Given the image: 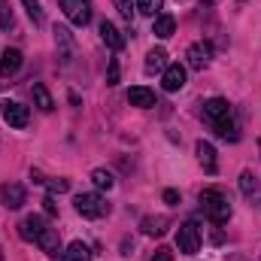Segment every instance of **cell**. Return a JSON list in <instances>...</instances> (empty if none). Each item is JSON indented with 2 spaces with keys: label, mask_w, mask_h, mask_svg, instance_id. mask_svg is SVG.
<instances>
[{
  "label": "cell",
  "mask_w": 261,
  "mask_h": 261,
  "mask_svg": "<svg viewBox=\"0 0 261 261\" xmlns=\"http://www.w3.org/2000/svg\"><path fill=\"white\" fill-rule=\"evenodd\" d=\"M200 210L210 216L213 225H225L231 219V200L222 195V192H216V189L200 192Z\"/></svg>",
  "instance_id": "1"
},
{
  "label": "cell",
  "mask_w": 261,
  "mask_h": 261,
  "mask_svg": "<svg viewBox=\"0 0 261 261\" xmlns=\"http://www.w3.org/2000/svg\"><path fill=\"white\" fill-rule=\"evenodd\" d=\"M76 213H79V216H85V219H100V216H107V213H110V203H107V197L88 192V195L76 197Z\"/></svg>",
  "instance_id": "2"
},
{
  "label": "cell",
  "mask_w": 261,
  "mask_h": 261,
  "mask_svg": "<svg viewBox=\"0 0 261 261\" xmlns=\"http://www.w3.org/2000/svg\"><path fill=\"white\" fill-rule=\"evenodd\" d=\"M176 246H179L182 255H195L197 249H200V231H197L195 222L179 225V231H176Z\"/></svg>",
  "instance_id": "3"
},
{
  "label": "cell",
  "mask_w": 261,
  "mask_h": 261,
  "mask_svg": "<svg viewBox=\"0 0 261 261\" xmlns=\"http://www.w3.org/2000/svg\"><path fill=\"white\" fill-rule=\"evenodd\" d=\"M61 12L76 28H85L91 21V3L88 0H61Z\"/></svg>",
  "instance_id": "4"
},
{
  "label": "cell",
  "mask_w": 261,
  "mask_h": 261,
  "mask_svg": "<svg viewBox=\"0 0 261 261\" xmlns=\"http://www.w3.org/2000/svg\"><path fill=\"white\" fill-rule=\"evenodd\" d=\"M0 113H3V122H6L9 128H28V122H31L28 107H21V103H15V100H6V103L0 107Z\"/></svg>",
  "instance_id": "5"
},
{
  "label": "cell",
  "mask_w": 261,
  "mask_h": 261,
  "mask_svg": "<svg viewBox=\"0 0 261 261\" xmlns=\"http://www.w3.org/2000/svg\"><path fill=\"white\" fill-rule=\"evenodd\" d=\"M231 116V103L225 100V97H210V100H203V119L210 122V125H216V122H222V119H228Z\"/></svg>",
  "instance_id": "6"
},
{
  "label": "cell",
  "mask_w": 261,
  "mask_h": 261,
  "mask_svg": "<svg viewBox=\"0 0 261 261\" xmlns=\"http://www.w3.org/2000/svg\"><path fill=\"white\" fill-rule=\"evenodd\" d=\"M161 85L164 91H179L186 85V67L182 64H167V70L161 73Z\"/></svg>",
  "instance_id": "7"
},
{
  "label": "cell",
  "mask_w": 261,
  "mask_h": 261,
  "mask_svg": "<svg viewBox=\"0 0 261 261\" xmlns=\"http://www.w3.org/2000/svg\"><path fill=\"white\" fill-rule=\"evenodd\" d=\"M37 246H40V249H43L46 255L58 258V255H61V237H58V231L46 225V228H43V234L37 237Z\"/></svg>",
  "instance_id": "8"
},
{
  "label": "cell",
  "mask_w": 261,
  "mask_h": 261,
  "mask_svg": "<svg viewBox=\"0 0 261 261\" xmlns=\"http://www.w3.org/2000/svg\"><path fill=\"white\" fill-rule=\"evenodd\" d=\"M43 228H46V222H43L40 216H24V219H21V225H18V237H21V240H34V243H37V237L43 234Z\"/></svg>",
  "instance_id": "9"
},
{
  "label": "cell",
  "mask_w": 261,
  "mask_h": 261,
  "mask_svg": "<svg viewBox=\"0 0 261 261\" xmlns=\"http://www.w3.org/2000/svg\"><path fill=\"white\" fill-rule=\"evenodd\" d=\"M240 192H243L246 200H252L255 206H261V186H258V179H255L252 170H243V176H240Z\"/></svg>",
  "instance_id": "10"
},
{
  "label": "cell",
  "mask_w": 261,
  "mask_h": 261,
  "mask_svg": "<svg viewBox=\"0 0 261 261\" xmlns=\"http://www.w3.org/2000/svg\"><path fill=\"white\" fill-rule=\"evenodd\" d=\"M0 200H3L6 210H18V206L24 203V189H21L18 182H6V186L0 189Z\"/></svg>",
  "instance_id": "11"
},
{
  "label": "cell",
  "mask_w": 261,
  "mask_h": 261,
  "mask_svg": "<svg viewBox=\"0 0 261 261\" xmlns=\"http://www.w3.org/2000/svg\"><path fill=\"white\" fill-rule=\"evenodd\" d=\"M186 58H189L192 70H203V67L210 64V58H213V49H210V43H195Z\"/></svg>",
  "instance_id": "12"
},
{
  "label": "cell",
  "mask_w": 261,
  "mask_h": 261,
  "mask_svg": "<svg viewBox=\"0 0 261 261\" xmlns=\"http://www.w3.org/2000/svg\"><path fill=\"white\" fill-rule=\"evenodd\" d=\"M21 61H24V58H21L18 49H6L3 58H0V76H3V79H6V76H15V73L21 70Z\"/></svg>",
  "instance_id": "13"
},
{
  "label": "cell",
  "mask_w": 261,
  "mask_h": 261,
  "mask_svg": "<svg viewBox=\"0 0 261 261\" xmlns=\"http://www.w3.org/2000/svg\"><path fill=\"white\" fill-rule=\"evenodd\" d=\"M128 103H130V107H140V110L155 107V91H152V88H146V85H137V88H130V91H128Z\"/></svg>",
  "instance_id": "14"
},
{
  "label": "cell",
  "mask_w": 261,
  "mask_h": 261,
  "mask_svg": "<svg viewBox=\"0 0 261 261\" xmlns=\"http://www.w3.org/2000/svg\"><path fill=\"white\" fill-rule=\"evenodd\" d=\"M100 40L113 49V52H119V49H125V37L119 34V28L113 24V21H103L100 24Z\"/></svg>",
  "instance_id": "15"
},
{
  "label": "cell",
  "mask_w": 261,
  "mask_h": 261,
  "mask_svg": "<svg viewBox=\"0 0 261 261\" xmlns=\"http://www.w3.org/2000/svg\"><path fill=\"white\" fill-rule=\"evenodd\" d=\"M197 161H200V167L206 170V173H216L219 170V161H216V149L210 146V143H197Z\"/></svg>",
  "instance_id": "16"
},
{
  "label": "cell",
  "mask_w": 261,
  "mask_h": 261,
  "mask_svg": "<svg viewBox=\"0 0 261 261\" xmlns=\"http://www.w3.org/2000/svg\"><path fill=\"white\" fill-rule=\"evenodd\" d=\"M167 225H170V219H167V216H146V219L140 222L143 234H149V237H161V234L167 231Z\"/></svg>",
  "instance_id": "17"
},
{
  "label": "cell",
  "mask_w": 261,
  "mask_h": 261,
  "mask_svg": "<svg viewBox=\"0 0 261 261\" xmlns=\"http://www.w3.org/2000/svg\"><path fill=\"white\" fill-rule=\"evenodd\" d=\"M164 70H167V52L164 49H152L146 55V73L155 76V73H164Z\"/></svg>",
  "instance_id": "18"
},
{
  "label": "cell",
  "mask_w": 261,
  "mask_h": 261,
  "mask_svg": "<svg viewBox=\"0 0 261 261\" xmlns=\"http://www.w3.org/2000/svg\"><path fill=\"white\" fill-rule=\"evenodd\" d=\"M213 130H216L222 140H228V143H237V140H240V128H237V122H234L231 116H228V119H222V122H216Z\"/></svg>",
  "instance_id": "19"
},
{
  "label": "cell",
  "mask_w": 261,
  "mask_h": 261,
  "mask_svg": "<svg viewBox=\"0 0 261 261\" xmlns=\"http://www.w3.org/2000/svg\"><path fill=\"white\" fill-rule=\"evenodd\" d=\"M31 94H34V103H37L43 113H52V110H55V100H52V94H49V88H46L43 82H37V85L31 88Z\"/></svg>",
  "instance_id": "20"
},
{
  "label": "cell",
  "mask_w": 261,
  "mask_h": 261,
  "mask_svg": "<svg viewBox=\"0 0 261 261\" xmlns=\"http://www.w3.org/2000/svg\"><path fill=\"white\" fill-rule=\"evenodd\" d=\"M173 31H176L173 15H155V24H152V34H155V37L167 40V37H173Z\"/></svg>",
  "instance_id": "21"
},
{
  "label": "cell",
  "mask_w": 261,
  "mask_h": 261,
  "mask_svg": "<svg viewBox=\"0 0 261 261\" xmlns=\"http://www.w3.org/2000/svg\"><path fill=\"white\" fill-rule=\"evenodd\" d=\"M64 261H91V249L82 243V240H73L70 243V249H67Z\"/></svg>",
  "instance_id": "22"
},
{
  "label": "cell",
  "mask_w": 261,
  "mask_h": 261,
  "mask_svg": "<svg viewBox=\"0 0 261 261\" xmlns=\"http://www.w3.org/2000/svg\"><path fill=\"white\" fill-rule=\"evenodd\" d=\"M91 182H94L97 189H107V192H110V189L116 186V179H113V173H110V170H103V167H97V170L91 173Z\"/></svg>",
  "instance_id": "23"
},
{
  "label": "cell",
  "mask_w": 261,
  "mask_h": 261,
  "mask_svg": "<svg viewBox=\"0 0 261 261\" xmlns=\"http://www.w3.org/2000/svg\"><path fill=\"white\" fill-rule=\"evenodd\" d=\"M161 6H164V0H137V12H143V15H161Z\"/></svg>",
  "instance_id": "24"
},
{
  "label": "cell",
  "mask_w": 261,
  "mask_h": 261,
  "mask_svg": "<svg viewBox=\"0 0 261 261\" xmlns=\"http://www.w3.org/2000/svg\"><path fill=\"white\" fill-rule=\"evenodd\" d=\"M21 3H24L31 21H34V24H43V6H40V0H21Z\"/></svg>",
  "instance_id": "25"
},
{
  "label": "cell",
  "mask_w": 261,
  "mask_h": 261,
  "mask_svg": "<svg viewBox=\"0 0 261 261\" xmlns=\"http://www.w3.org/2000/svg\"><path fill=\"white\" fill-rule=\"evenodd\" d=\"M0 28H12V12H9V0H0Z\"/></svg>",
  "instance_id": "26"
},
{
  "label": "cell",
  "mask_w": 261,
  "mask_h": 261,
  "mask_svg": "<svg viewBox=\"0 0 261 261\" xmlns=\"http://www.w3.org/2000/svg\"><path fill=\"white\" fill-rule=\"evenodd\" d=\"M113 3H116V9H119V12H122V18H134V12H137V9H134V0H113Z\"/></svg>",
  "instance_id": "27"
},
{
  "label": "cell",
  "mask_w": 261,
  "mask_h": 261,
  "mask_svg": "<svg viewBox=\"0 0 261 261\" xmlns=\"http://www.w3.org/2000/svg\"><path fill=\"white\" fill-rule=\"evenodd\" d=\"M107 82H110V85H116V82H119V61H116V58L110 61V73H107Z\"/></svg>",
  "instance_id": "28"
},
{
  "label": "cell",
  "mask_w": 261,
  "mask_h": 261,
  "mask_svg": "<svg viewBox=\"0 0 261 261\" xmlns=\"http://www.w3.org/2000/svg\"><path fill=\"white\" fill-rule=\"evenodd\" d=\"M43 210L49 213V216H58V206H55V200H52V195L43 197Z\"/></svg>",
  "instance_id": "29"
},
{
  "label": "cell",
  "mask_w": 261,
  "mask_h": 261,
  "mask_svg": "<svg viewBox=\"0 0 261 261\" xmlns=\"http://www.w3.org/2000/svg\"><path fill=\"white\" fill-rule=\"evenodd\" d=\"M49 189H52V192H67V189H70V182H67V179H52V182H49Z\"/></svg>",
  "instance_id": "30"
},
{
  "label": "cell",
  "mask_w": 261,
  "mask_h": 261,
  "mask_svg": "<svg viewBox=\"0 0 261 261\" xmlns=\"http://www.w3.org/2000/svg\"><path fill=\"white\" fill-rule=\"evenodd\" d=\"M152 261H173V255H170V249H155Z\"/></svg>",
  "instance_id": "31"
},
{
  "label": "cell",
  "mask_w": 261,
  "mask_h": 261,
  "mask_svg": "<svg viewBox=\"0 0 261 261\" xmlns=\"http://www.w3.org/2000/svg\"><path fill=\"white\" fill-rule=\"evenodd\" d=\"M164 200H167L170 206H176V203H179V192H173V189H167V192H164Z\"/></svg>",
  "instance_id": "32"
}]
</instances>
